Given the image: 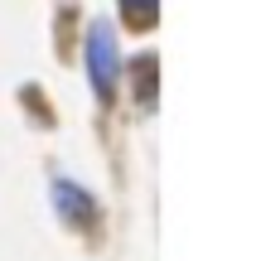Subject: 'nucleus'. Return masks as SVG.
I'll return each mask as SVG.
<instances>
[{
  "label": "nucleus",
  "instance_id": "1",
  "mask_svg": "<svg viewBox=\"0 0 261 261\" xmlns=\"http://www.w3.org/2000/svg\"><path fill=\"white\" fill-rule=\"evenodd\" d=\"M116 73H121V54H116L112 24H92V34H87V77H92L97 97L116 92Z\"/></svg>",
  "mask_w": 261,
  "mask_h": 261
},
{
  "label": "nucleus",
  "instance_id": "3",
  "mask_svg": "<svg viewBox=\"0 0 261 261\" xmlns=\"http://www.w3.org/2000/svg\"><path fill=\"white\" fill-rule=\"evenodd\" d=\"M121 10L130 15V24H136V29H150V24H155L160 0H121Z\"/></svg>",
  "mask_w": 261,
  "mask_h": 261
},
{
  "label": "nucleus",
  "instance_id": "2",
  "mask_svg": "<svg viewBox=\"0 0 261 261\" xmlns=\"http://www.w3.org/2000/svg\"><path fill=\"white\" fill-rule=\"evenodd\" d=\"M54 198H58V203H63V218H68V223H87V218H92V198H87L83 194V189H73V184H63V179H58V184H54Z\"/></svg>",
  "mask_w": 261,
  "mask_h": 261
}]
</instances>
